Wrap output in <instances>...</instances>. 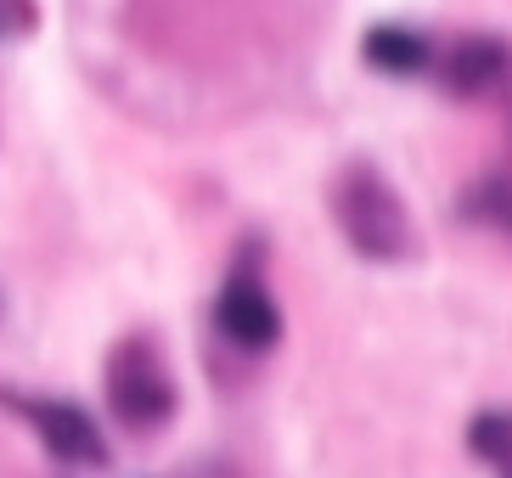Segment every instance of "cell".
<instances>
[{"instance_id":"3","label":"cell","mask_w":512,"mask_h":478,"mask_svg":"<svg viewBox=\"0 0 512 478\" xmlns=\"http://www.w3.org/2000/svg\"><path fill=\"white\" fill-rule=\"evenodd\" d=\"M434 79L456 102H490L512 90V40L501 34H462V40L434 62Z\"/></svg>"},{"instance_id":"8","label":"cell","mask_w":512,"mask_h":478,"mask_svg":"<svg viewBox=\"0 0 512 478\" xmlns=\"http://www.w3.org/2000/svg\"><path fill=\"white\" fill-rule=\"evenodd\" d=\"M467 445L496 478H512V411L496 405V411H479L467 422Z\"/></svg>"},{"instance_id":"4","label":"cell","mask_w":512,"mask_h":478,"mask_svg":"<svg viewBox=\"0 0 512 478\" xmlns=\"http://www.w3.org/2000/svg\"><path fill=\"white\" fill-rule=\"evenodd\" d=\"M12 405L34 422L40 445H46L57 462L107 467V439H102V428H96V417L85 411V405H74V400H23V394H12Z\"/></svg>"},{"instance_id":"7","label":"cell","mask_w":512,"mask_h":478,"mask_svg":"<svg viewBox=\"0 0 512 478\" xmlns=\"http://www.w3.org/2000/svg\"><path fill=\"white\" fill-rule=\"evenodd\" d=\"M462 220L479 231L512 237V175H484L462 192Z\"/></svg>"},{"instance_id":"2","label":"cell","mask_w":512,"mask_h":478,"mask_svg":"<svg viewBox=\"0 0 512 478\" xmlns=\"http://www.w3.org/2000/svg\"><path fill=\"white\" fill-rule=\"evenodd\" d=\"M107 411L130 428V434H152L175 417V377H169L164 355L147 344V338H124L113 355H107Z\"/></svg>"},{"instance_id":"6","label":"cell","mask_w":512,"mask_h":478,"mask_svg":"<svg viewBox=\"0 0 512 478\" xmlns=\"http://www.w3.org/2000/svg\"><path fill=\"white\" fill-rule=\"evenodd\" d=\"M361 57L366 68H377V74L389 79H417V74H434V40L422 29H411V23H372V29L361 34Z\"/></svg>"},{"instance_id":"5","label":"cell","mask_w":512,"mask_h":478,"mask_svg":"<svg viewBox=\"0 0 512 478\" xmlns=\"http://www.w3.org/2000/svg\"><path fill=\"white\" fill-rule=\"evenodd\" d=\"M214 327H220L226 344L248 349V355H265L282 338V304L271 299V287L259 276H231L220 287V299H214Z\"/></svg>"},{"instance_id":"1","label":"cell","mask_w":512,"mask_h":478,"mask_svg":"<svg viewBox=\"0 0 512 478\" xmlns=\"http://www.w3.org/2000/svg\"><path fill=\"white\" fill-rule=\"evenodd\" d=\"M332 220H338L349 248L361 259H372V265H400V259L417 254L411 214L377 164L338 169V180H332Z\"/></svg>"},{"instance_id":"9","label":"cell","mask_w":512,"mask_h":478,"mask_svg":"<svg viewBox=\"0 0 512 478\" xmlns=\"http://www.w3.org/2000/svg\"><path fill=\"white\" fill-rule=\"evenodd\" d=\"M34 23H40L34 0H0V45H6V40H23Z\"/></svg>"}]
</instances>
